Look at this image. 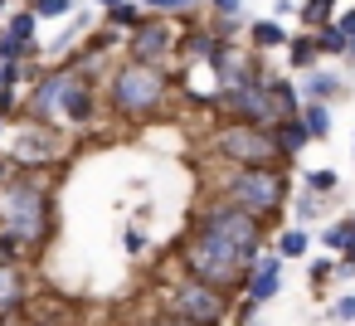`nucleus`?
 Instances as JSON below:
<instances>
[{"mask_svg":"<svg viewBox=\"0 0 355 326\" xmlns=\"http://www.w3.org/2000/svg\"><path fill=\"white\" fill-rule=\"evenodd\" d=\"M263 243H268V224L214 195L195 209V224L180 239V268H185V277L214 282L224 292H243L248 268L263 253Z\"/></svg>","mask_w":355,"mask_h":326,"instance_id":"nucleus-1","label":"nucleus"},{"mask_svg":"<svg viewBox=\"0 0 355 326\" xmlns=\"http://www.w3.org/2000/svg\"><path fill=\"white\" fill-rule=\"evenodd\" d=\"M0 229L25 253H40L54 234V180L44 171H6L0 175Z\"/></svg>","mask_w":355,"mask_h":326,"instance_id":"nucleus-2","label":"nucleus"},{"mask_svg":"<svg viewBox=\"0 0 355 326\" xmlns=\"http://www.w3.org/2000/svg\"><path fill=\"white\" fill-rule=\"evenodd\" d=\"M171 93H175V78H171L166 69H156V64L127 59V64H117V69L107 74V103H112V112L127 117V122H146V117L166 112Z\"/></svg>","mask_w":355,"mask_h":326,"instance_id":"nucleus-3","label":"nucleus"},{"mask_svg":"<svg viewBox=\"0 0 355 326\" xmlns=\"http://www.w3.org/2000/svg\"><path fill=\"white\" fill-rule=\"evenodd\" d=\"M214 195L248 209L253 219H277L282 205H287V171L282 166H229L219 180H214Z\"/></svg>","mask_w":355,"mask_h":326,"instance_id":"nucleus-4","label":"nucleus"},{"mask_svg":"<svg viewBox=\"0 0 355 326\" xmlns=\"http://www.w3.org/2000/svg\"><path fill=\"white\" fill-rule=\"evenodd\" d=\"M209 156L224 161V166H282V151L272 146V132L268 127H248V122H219L214 137H209Z\"/></svg>","mask_w":355,"mask_h":326,"instance_id":"nucleus-5","label":"nucleus"},{"mask_svg":"<svg viewBox=\"0 0 355 326\" xmlns=\"http://www.w3.org/2000/svg\"><path fill=\"white\" fill-rule=\"evenodd\" d=\"M166 311L180 326H224L229 321V292L200 277H175V287L166 292Z\"/></svg>","mask_w":355,"mask_h":326,"instance_id":"nucleus-6","label":"nucleus"},{"mask_svg":"<svg viewBox=\"0 0 355 326\" xmlns=\"http://www.w3.org/2000/svg\"><path fill=\"white\" fill-rule=\"evenodd\" d=\"M64 161V137L49 127V122H20L15 127V141H10V156L6 166L15 171H44V166H59Z\"/></svg>","mask_w":355,"mask_h":326,"instance_id":"nucleus-7","label":"nucleus"},{"mask_svg":"<svg viewBox=\"0 0 355 326\" xmlns=\"http://www.w3.org/2000/svg\"><path fill=\"white\" fill-rule=\"evenodd\" d=\"M127 54H132L137 64H156V69L171 74L175 54H180V35H175V25H171L166 15H146V20L127 35Z\"/></svg>","mask_w":355,"mask_h":326,"instance_id":"nucleus-8","label":"nucleus"},{"mask_svg":"<svg viewBox=\"0 0 355 326\" xmlns=\"http://www.w3.org/2000/svg\"><path fill=\"white\" fill-rule=\"evenodd\" d=\"M59 122H69V127H93V122H98V88H93V78L78 74V69H64Z\"/></svg>","mask_w":355,"mask_h":326,"instance_id":"nucleus-9","label":"nucleus"},{"mask_svg":"<svg viewBox=\"0 0 355 326\" xmlns=\"http://www.w3.org/2000/svg\"><path fill=\"white\" fill-rule=\"evenodd\" d=\"M277 292H282V253H258L253 268H248V287H243V297L258 307V302H272Z\"/></svg>","mask_w":355,"mask_h":326,"instance_id":"nucleus-10","label":"nucleus"},{"mask_svg":"<svg viewBox=\"0 0 355 326\" xmlns=\"http://www.w3.org/2000/svg\"><path fill=\"white\" fill-rule=\"evenodd\" d=\"M59 93H64V69L59 74H44L35 88H30V98H25V117L30 122H59Z\"/></svg>","mask_w":355,"mask_h":326,"instance_id":"nucleus-11","label":"nucleus"},{"mask_svg":"<svg viewBox=\"0 0 355 326\" xmlns=\"http://www.w3.org/2000/svg\"><path fill=\"white\" fill-rule=\"evenodd\" d=\"M15 326H83V316H78L73 302H35V297H30V302L20 307Z\"/></svg>","mask_w":355,"mask_h":326,"instance_id":"nucleus-12","label":"nucleus"},{"mask_svg":"<svg viewBox=\"0 0 355 326\" xmlns=\"http://www.w3.org/2000/svg\"><path fill=\"white\" fill-rule=\"evenodd\" d=\"M30 297H35V292H30V273H25L20 263H0V316L15 321Z\"/></svg>","mask_w":355,"mask_h":326,"instance_id":"nucleus-13","label":"nucleus"},{"mask_svg":"<svg viewBox=\"0 0 355 326\" xmlns=\"http://www.w3.org/2000/svg\"><path fill=\"white\" fill-rule=\"evenodd\" d=\"M340 93H345L340 74H331V69H306V83H302V103H336Z\"/></svg>","mask_w":355,"mask_h":326,"instance_id":"nucleus-14","label":"nucleus"},{"mask_svg":"<svg viewBox=\"0 0 355 326\" xmlns=\"http://www.w3.org/2000/svg\"><path fill=\"white\" fill-rule=\"evenodd\" d=\"M268 132H272V146L282 151V161H287V166H292V156L311 141V137H306V127H302V117H282V122H272Z\"/></svg>","mask_w":355,"mask_h":326,"instance_id":"nucleus-15","label":"nucleus"},{"mask_svg":"<svg viewBox=\"0 0 355 326\" xmlns=\"http://www.w3.org/2000/svg\"><path fill=\"white\" fill-rule=\"evenodd\" d=\"M20 83H25V64H0V117H15L20 112Z\"/></svg>","mask_w":355,"mask_h":326,"instance_id":"nucleus-16","label":"nucleus"},{"mask_svg":"<svg viewBox=\"0 0 355 326\" xmlns=\"http://www.w3.org/2000/svg\"><path fill=\"white\" fill-rule=\"evenodd\" d=\"M287 40H292V35H287L277 20H253V25H248V44H253L258 54H268V49H282Z\"/></svg>","mask_w":355,"mask_h":326,"instance_id":"nucleus-17","label":"nucleus"},{"mask_svg":"<svg viewBox=\"0 0 355 326\" xmlns=\"http://www.w3.org/2000/svg\"><path fill=\"white\" fill-rule=\"evenodd\" d=\"M180 49H185L190 59H209V54L219 49V35H214L209 25H190V30L180 35Z\"/></svg>","mask_w":355,"mask_h":326,"instance_id":"nucleus-18","label":"nucleus"},{"mask_svg":"<svg viewBox=\"0 0 355 326\" xmlns=\"http://www.w3.org/2000/svg\"><path fill=\"white\" fill-rule=\"evenodd\" d=\"M268 88H272V112H277V122L302 112V93H297L287 78H268Z\"/></svg>","mask_w":355,"mask_h":326,"instance_id":"nucleus-19","label":"nucleus"},{"mask_svg":"<svg viewBox=\"0 0 355 326\" xmlns=\"http://www.w3.org/2000/svg\"><path fill=\"white\" fill-rule=\"evenodd\" d=\"M302 127H306V137L311 141H321V137H331V103H302Z\"/></svg>","mask_w":355,"mask_h":326,"instance_id":"nucleus-20","label":"nucleus"},{"mask_svg":"<svg viewBox=\"0 0 355 326\" xmlns=\"http://www.w3.org/2000/svg\"><path fill=\"white\" fill-rule=\"evenodd\" d=\"M316 59H321V49H316V40H311V30L306 35H297V40H287V64L292 69H316Z\"/></svg>","mask_w":355,"mask_h":326,"instance_id":"nucleus-21","label":"nucleus"},{"mask_svg":"<svg viewBox=\"0 0 355 326\" xmlns=\"http://www.w3.org/2000/svg\"><path fill=\"white\" fill-rule=\"evenodd\" d=\"M297 15H302V25H306V30H321V25H331V20H336V0H302Z\"/></svg>","mask_w":355,"mask_h":326,"instance_id":"nucleus-22","label":"nucleus"},{"mask_svg":"<svg viewBox=\"0 0 355 326\" xmlns=\"http://www.w3.org/2000/svg\"><path fill=\"white\" fill-rule=\"evenodd\" d=\"M35 54H40V44H25L10 30H0V64H30Z\"/></svg>","mask_w":355,"mask_h":326,"instance_id":"nucleus-23","label":"nucleus"},{"mask_svg":"<svg viewBox=\"0 0 355 326\" xmlns=\"http://www.w3.org/2000/svg\"><path fill=\"white\" fill-rule=\"evenodd\" d=\"M311 40H316V49H321V54H336V59H345V49H350V40L336 30V20H331V25H321V30H311Z\"/></svg>","mask_w":355,"mask_h":326,"instance_id":"nucleus-24","label":"nucleus"},{"mask_svg":"<svg viewBox=\"0 0 355 326\" xmlns=\"http://www.w3.org/2000/svg\"><path fill=\"white\" fill-rule=\"evenodd\" d=\"M6 30L15 35V40H25V44H40L35 35H40V15L35 10H15L10 20H6Z\"/></svg>","mask_w":355,"mask_h":326,"instance_id":"nucleus-25","label":"nucleus"},{"mask_svg":"<svg viewBox=\"0 0 355 326\" xmlns=\"http://www.w3.org/2000/svg\"><path fill=\"white\" fill-rule=\"evenodd\" d=\"M306 243H311V234H306L302 224H292V229H282V234H277V253H282V258H302V253H306Z\"/></svg>","mask_w":355,"mask_h":326,"instance_id":"nucleus-26","label":"nucleus"},{"mask_svg":"<svg viewBox=\"0 0 355 326\" xmlns=\"http://www.w3.org/2000/svg\"><path fill=\"white\" fill-rule=\"evenodd\" d=\"M141 20H146V10L127 6V0H122V6H112V10H107V25H112V30H127V35H132V30H137Z\"/></svg>","mask_w":355,"mask_h":326,"instance_id":"nucleus-27","label":"nucleus"},{"mask_svg":"<svg viewBox=\"0 0 355 326\" xmlns=\"http://www.w3.org/2000/svg\"><path fill=\"white\" fill-rule=\"evenodd\" d=\"M141 10L171 20V15H190V10H195V0H141Z\"/></svg>","mask_w":355,"mask_h":326,"instance_id":"nucleus-28","label":"nucleus"},{"mask_svg":"<svg viewBox=\"0 0 355 326\" xmlns=\"http://www.w3.org/2000/svg\"><path fill=\"white\" fill-rule=\"evenodd\" d=\"M321 243H326L331 253H345V248H350V219H336V224L321 234Z\"/></svg>","mask_w":355,"mask_h":326,"instance_id":"nucleus-29","label":"nucleus"},{"mask_svg":"<svg viewBox=\"0 0 355 326\" xmlns=\"http://www.w3.org/2000/svg\"><path fill=\"white\" fill-rule=\"evenodd\" d=\"M30 10H35L40 20H64V15L73 10V0H30Z\"/></svg>","mask_w":355,"mask_h":326,"instance_id":"nucleus-30","label":"nucleus"},{"mask_svg":"<svg viewBox=\"0 0 355 326\" xmlns=\"http://www.w3.org/2000/svg\"><path fill=\"white\" fill-rule=\"evenodd\" d=\"M331 277H336V263H331V258H316V263L306 268V282H311V287H321V282H331Z\"/></svg>","mask_w":355,"mask_h":326,"instance_id":"nucleus-31","label":"nucleus"},{"mask_svg":"<svg viewBox=\"0 0 355 326\" xmlns=\"http://www.w3.org/2000/svg\"><path fill=\"white\" fill-rule=\"evenodd\" d=\"M336 185H340L336 171H311V175H306V190H321V195H326V190H336Z\"/></svg>","mask_w":355,"mask_h":326,"instance_id":"nucleus-32","label":"nucleus"},{"mask_svg":"<svg viewBox=\"0 0 355 326\" xmlns=\"http://www.w3.org/2000/svg\"><path fill=\"white\" fill-rule=\"evenodd\" d=\"M331 316H336V321H355V292L336 297V302H331Z\"/></svg>","mask_w":355,"mask_h":326,"instance_id":"nucleus-33","label":"nucleus"},{"mask_svg":"<svg viewBox=\"0 0 355 326\" xmlns=\"http://www.w3.org/2000/svg\"><path fill=\"white\" fill-rule=\"evenodd\" d=\"M20 258H25V248H20L6 229H0V263H20Z\"/></svg>","mask_w":355,"mask_h":326,"instance_id":"nucleus-34","label":"nucleus"},{"mask_svg":"<svg viewBox=\"0 0 355 326\" xmlns=\"http://www.w3.org/2000/svg\"><path fill=\"white\" fill-rule=\"evenodd\" d=\"M209 6H214V15H229V20L243 15V0H209Z\"/></svg>","mask_w":355,"mask_h":326,"instance_id":"nucleus-35","label":"nucleus"},{"mask_svg":"<svg viewBox=\"0 0 355 326\" xmlns=\"http://www.w3.org/2000/svg\"><path fill=\"white\" fill-rule=\"evenodd\" d=\"M316 214H321V200H316V195L297 200V219H316Z\"/></svg>","mask_w":355,"mask_h":326,"instance_id":"nucleus-36","label":"nucleus"},{"mask_svg":"<svg viewBox=\"0 0 355 326\" xmlns=\"http://www.w3.org/2000/svg\"><path fill=\"white\" fill-rule=\"evenodd\" d=\"M336 30H340V35H345V40H355V6H350V10H340V15H336Z\"/></svg>","mask_w":355,"mask_h":326,"instance_id":"nucleus-37","label":"nucleus"},{"mask_svg":"<svg viewBox=\"0 0 355 326\" xmlns=\"http://www.w3.org/2000/svg\"><path fill=\"white\" fill-rule=\"evenodd\" d=\"M146 248V239H141V229H127V253H141Z\"/></svg>","mask_w":355,"mask_h":326,"instance_id":"nucleus-38","label":"nucleus"},{"mask_svg":"<svg viewBox=\"0 0 355 326\" xmlns=\"http://www.w3.org/2000/svg\"><path fill=\"white\" fill-rule=\"evenodd\" d=\"M345 64H350V69H355V40H350V49H345Z\"/></svg>","mask_w":355,"mask_h":326,"instance_id":"nucleus-39","label":"nucleus"},{"mask_svg":"<svg viewBox=\"0 0 355 326\" xmlns=\"http://www.w3.org/2000/svg\"><path fill=\"white\" fill-rule=\"evenodd\" d=\"M98 6H103V10H112V6H122V0H98Z\"/></svg>","mask_w":355,"mask_h":326,"instance_id":"nucleus-40","label":"nucleus"},{"mask_svg":"<svg viewBox=\"0 0 355 326\" xmlns=\"http://www.w3.org/2000/svg\"><path fill=\"white\" fill-rule=\"evenodd\" d=\"M6 6H10V0H0V15H6Z\"/></svg>","mask_w":355,"mask_h":326,"instance_id":"nucleus-41","label":"nucleus"},{"mask_svg":"<svg viewBox=\"0 0 355 326\" xmlns=\"http://www.w3.org/2000/svg\"><path fill=\"white\" fill-rule=\"evenodd\" d=\"M137 326H146V321H137Z\"/></svg>","mask_w":355,"mask_h":326,"instance_id":"nucleus-42","label":"nucleus"}]
</instances>
